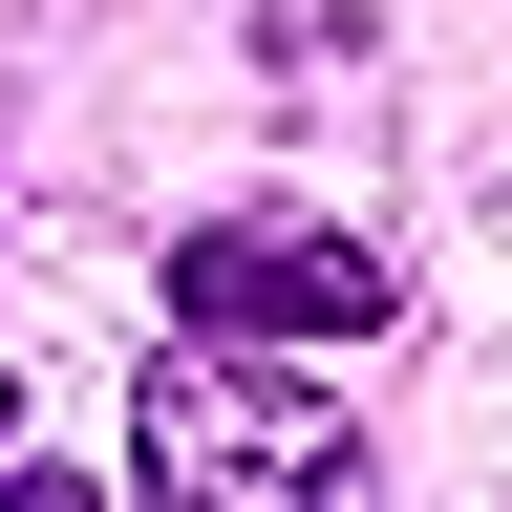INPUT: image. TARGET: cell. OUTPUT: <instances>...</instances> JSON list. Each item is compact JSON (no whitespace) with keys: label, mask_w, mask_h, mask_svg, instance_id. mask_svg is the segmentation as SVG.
I'll return each instance as SVG.
<instances>
[{"label":"cell","mask_w":512,"mask_h":512,"mask_svg":"<svg viewBox=\"0 0 512 512\" xmlns=\"http://www.w3.org/2000/svg\"><path fill=\"white\" fill-rule=\"evenodd\" d=\"M171 320L214 363H256V342H384V256L342 214H192L171 235Z\"/></svg>","instance_id":"obj_2"},{"label":"cell","mask_w":512,"mask_h":512,"mask_svg":"<svg viewBox=\"0 0 512 512\" xmlns=\"http://www.w3.org/2000/svg\"><path fill=\"white\" fill-rule=\"evenodd\" d=\"M0 512H107V491H64V470H0Z\"/></svg>","instance_id":"obj_3"},{"label":"cell","mask_w":512,"mask_h":512,"mask_svg":"<svg viewBox=\"0 0 512 512\" xmlns=\"http://www.w3.org/2000/svg\"><path fill=\"white\" fill-rule=\"evenodd\" d=\"M150 512H384V491H363V427L342 406H299L278 363L171 342L150 363Z\"/></svg>","instance_id":"obj_1"},{"label":"cell","mask_w":512,"mask_h":512,"mask_svg":"<svg viewBox=\"0 0 512 512\" xmlns=\"http://www.w3.org/2000/svg\"><path fill=\"white\" fill-rule=\"evenodd\" d=\"M0 470H22V363H0Z\"/></svg>","instance_id":"obj_4"}]
</instances>
